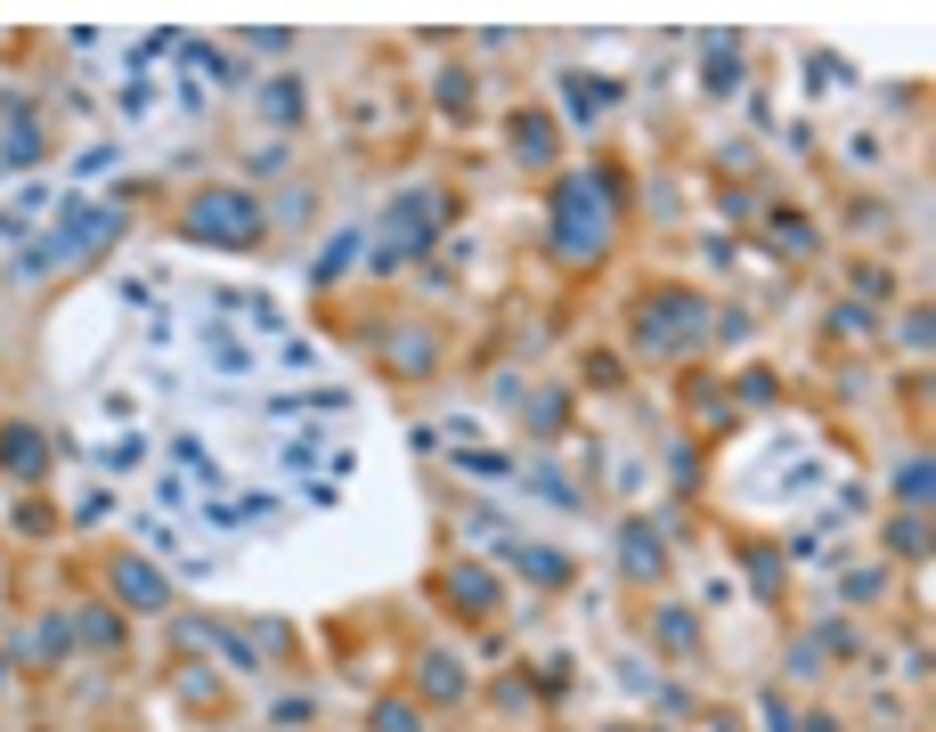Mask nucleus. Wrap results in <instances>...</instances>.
Returning a JSON list of instances; mask_svg holds the SVG:
<instances>
[{"label":"nucleus","instance_id":"obj_1","mask_svg":"<svg viewBox=\"0 0 936 732\" xmlns=\"http://www.w3.org/2000/svg\"><path fill=\"white\" fill-rule=\"evenodd\" d=\"M603 237H611V188L587 179V171H570L554 188V253L562 260H594Z\"/></svg>","mask_w":936,"mask_h":732},{"label":"nucleus","instance_id":"obj_2","mask_svg":"<svg viewBox=\"0 0 936 732\" xmlns=\"http://www.w3.org/2000/svg\"><path fill=\"white\" fill-rule=\"evenodd\" d=\"M179 237L220 245V253H245V245H262V204H253L245 188H204V196L188 204V220H179Z\"/></svg>","mask_w":936,"mask_h":732},{"label":"nucleus","instance_id":"obj_3","mask_svg":"<svg viewBox=\"0 0 936 732\" xmlns=\"http://www.w3.org/2000/svg\"><path fill=\"white\" fill-rule=\"evenodd\" d=\"M636 334H643V350H692L700 334H709V309H700L692 294H660L636 318Z\"/></svg>","mask_w":936,"mask_h":732},{"label":"nucleus","instance_id":"obj_4","mask_svg":"<svg viewBox=\"0 0 936 732\" xmlns=\"http://www.w3.org/2000/svg\"><path fill=\"white\" fill-rule=\"evenodd\" d=\"M392 212H400V220L383 228V269H392V260H407V253L440 228V196H432V188H415V196H400V204H392Z\"/></svg>","mask_w":936,"mask_h":732},{"label":"nucleus","instance_id":"obj_5","mask_svg":"<svg viewBox=\"0 0 936 732\" xmlns=\"http://www.w3.org/2000/svg\"><path fill=\"white\" fill-rule=\"evenodd\" d=\"M0 464H9V473H24V481H41V473H49V439L24 432V424H9V432H0Z\"/></svg>","mask_w":936,"mask_h":732},{"label":"nucleus","instance_id":"obj_6","mask_svg":"<svg viewBox=\"0 0 936 732\" xmlns=\"http://www.w3.org/2000/svg\"><path fill=\"white\" fill-rule=\"evenodd\" d=\"M115 594H122L131 611H164V603H171V586L155 578L147 562H115Z\"/></svg>","mask_w":936,"mask_h":732},{"label":"nucleus","instance_id":"obj_7","mask_svg":"<svg viewBox=\"0 0 936 732\" xmlns=\"http://www.w3.org/2000/svg\"><path fill=\"white\" fill-rule=\"evenodd\" d=\"M619 562H628V578H636V586H652V578H660V537H652V521H628V537H619Z\"/></svg>","mask_w":936,"mask_h":732},{"label":"nucleus","instance_id":"obj_8","mask_svg":"<svg viewBox=\"0 0 936 732\" xmlns=\"http://www.w3.org/2000/svg\"><path fill=\"white\" fill-rule=\"evenodd\" d=\"M449 594H456V611H473V619L497 611V578H489V570H473V562L449 570Z\"/></svg>","mask_w":936,"mask_h":732},{"label":"nucleus","instance_id":"obj_9","mask_svg":"<svg viewBox=\"0 0 936 732\" xmlns=\"http://www.w3.org/2000/svg\"><path fill=\"white\" fill-rule=\"evenodd\" d=\"M513 155L538 171V164H554V122L545 115H530V122H513Z\"/></svg>","mask_w":936,"mask_h":732},{"label":"nucleus","instance_id":"obj_10","mask_svg":"<svg viewBox=\"0 0 936 732\" xmlns=\"http://www.w3.org/2000/svg\"><path fill=\"white\" fill-rule=\"evenodd\" d=\"M603 107H611V90H603V73H570V115H587V122H594V115H603Z\"/></svg>","mask_w":936,"mask_h":732},{"label":"nucleus","instance_id":"obj_11","mask_svg":"<svg viewBox=\"0 0 936 732\" xmlns=\"http://www.w3.org/2000/svg\"><path fill=\"white\" fill-rule=\"evenodd\" d=\"M0 164H9V171H17V164H41V139H33V122H17V130H9V147H0Z\"/></svg>","mask_w":936,"mask_h":732},{"label":"nucleus","instance_id":"obj_12","mask_svg":"<svg viewBox=\"0 0 936 732\" xmlns=\"http://www.w3.org/2000/svg\"><path fill=\"white\" fill-rule=\"evenodd\" d=\"M888 545H896V554H928V521H920V513H913V521H896Z\"/></svg>","mask_w":936,"mask_h":732},{"label":"nucleus","instance_id":"obj_13","mask_svg":"<svg viewBox=\"0 0 936 732\" xmlns=\"http://www.w3.org/2000/svg\"><path fill=\"white\" fill-rule=\"evenodd\" d=\"M424 692H432V700H449V692H464V675H456L449 660H424Z\"/></svg>","mask_w":936,"mask_h":732},{"label":"nucleus","instance_id":"obj_14","mask_svg":"<svg viewBox=\"0 0 936 732\" xmlns=\"http://www.w3.org/2000/svg\"><path fill=\"white\" fill-rule=\"evenodd\" d=\"M896 496H904V505H928V464H904V473H896Z\"/></svg>","mask_w":936,"mask_h":732},{"label":"nucleus","instance_id":"obj_15","mask_svg":"<svg viewBox=\"0 0 936 732\" xmlns=\"http://www.w3.org/2000/svg\"><path fill=\"white\" fill-rule=\"evenodd\" d=\"M660 643H668V651H692V619L668 611V619H660Z\"/></svg>","mask_w":936,"mask_h":732},{"label":"nucleus","instance_id":"obj_16","mask_svg":"<svg viewBox=\"0 0 936 732\" xmlns=\"http://www.w3.org/2000/svg\"><path fill=\"white\" fill-rule=\"evenodd\" d=\"M351 253H358V237H343V245H326V253H318V285H334V269H343Z\"/></svg>","mask_w":936,"mask_h":732},{"label":"nucleus","instance_id":"obj_17","mask_svg":"<svg viewBox=\"0 0 936 732\" xmlns=\"http://www.w3.org/2000/svg\"><path fill=\"white\" fill-rule=\"evenodd\" d=\"M709 90H733V41L709 49Z\"/></svg>","mask_w":936,"mask_h":732},{"label":"nucleus","instance_id":"obj_18","mask_svg":"<svg viewBox=\"0 0 936 732\" xmlns=\"http://www.w3.org/2000/svg\"><path fill=\"white\" fill-rule=\"evenodd\" d=\"M204 343H213V366H245V343H237V334H204Z\"/></svg>","mask_w":936,"mask_h":732},{"label":"nucleus","instance_id":"obj_19","mask_svg":"<svg viewBox=\"0 0 936 732\" xmlns=\"http://www.w3.org/2000/svg\"><path fill=\"white\" fill-rule=\"evenodd\" d=\"M269 115H277V122H294V115H302V90H294V82H277V90H269Z\"/></svg>","mask_w":936,"mask_h":732},{"label":"nucleus","instance_id":"obj_20","mask_svg":"<svg viewBox=\"0 0 936 732\" xmlns=\"http://www.w3.org/2000/svg\"><path fill=\"white\" fill-rule=\"evenodd\" d=\"M375 732H415V709H375Z\"/></svg>","mask_w":936,"mask_h":732}]
</instances>
